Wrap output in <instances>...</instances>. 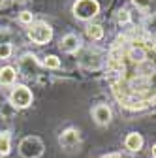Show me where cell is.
Here are the masks:
<instances>
[{"label": "cell", "mask_w": 156, "mask_h": 158, "mask_svg": "<svg viewBox=\"0 0 156 158\" xmlns=\"http://www.w3.org/2000/svg\"><path fill=\"white\" fill-rule=\"evenodd\" d=\"M19 152H21L23 158H40L43 154V143H42L40 137L28 135L19 145Z\"/></svg>", "instance_id": "obj_1"}, {"label": "cell", "mask_w": 156, "mask_h": 158, "mask_svg": "<svg viewBox=\"0 0 156 158\" xmlns=\"http://www.w3.org/2000/svg\"><path fill=\"white\" fill-rule=\"evenodd\" d=\"M100 11V4L96 0H77L73 4V15L81 21H88L94 15H98Z\"/></svg>", "instance_id": "obj_2"}, {"label": "cell", "mask_w": 156, "mask_h": 158, "mask_svg": "<svg viewBox=\"0 0 156 158\" xmlns=\"http://www.w3.org/2000/svg\"><path fill=\"white\" fill-rule=\"evenodd\" d=\"M10 102H11V106L17 107V109L28 107V106L32 104V90H30L28 87H25V85H17V87L11 90V94H10Z\"/></svg>", "instance_id": "obj_3"}, {"label": "cell", "mask_w": 156, "mask_h": 158, "mask_svg": "<svg viewBox=\"0 0 156 158\" xmlns=\"http://www.w3.org/2000/svg\"><path fill=\"white\" fill-rule=\"evenodd\" d=\"M28 38L32 40L34 44L43 45V44H47L49 40L53 38V28L47 23H34L28 28Z\"/></svg>", "instance_id": "obj_4"}, {"label": "cell", "mask_w": 156, "mask_h": 158, "mask_svg": "<svg viewBox=\"0 0 156 158\" xmlns=\"http://www.w3.org/2000/svg\"><path fill=\"white\" fill-rule=\"evenodd\" d=\"M58 143H60L64 149H68V151L75 149L77 145H79V132L73 130V128L64 130V132L60 134V137H58Z\"/></svg>", "instance_id": "obj_5"}, {"label": "cell", "mask_w": 156, "mask_h": 158, "mask_svg": "<svg viewBox=\"0 0 156 158\" xmlns=\"http://www.w3.org/2000/svg\"><path fill=\"white\" fill-rule=\"evenodd\" d=\"M111 117H113V113H111L109 106H105V104H100L92 109V118L96 121V124H100V126H107L111 123Z\"/></svg>", "instance_id": "obj_6"}, {"label": "cell", "mask_w": 156, "mask_h": 158, "mask_svg": "<svg viewBox=\"0 0 156 158\" xmlns=\"http://www.w3.org/2000/svg\"><path fill=\"white\" fill-rule=\"evenodd\" d=\"M79 64L85 66L87 70H100L102 66V58L98 53H92V51H83L81 58H79Z\"/></svg>", "instance_id": "obj_7"}, {"label": "cell", "mask_w": 156, "mask_h": 158, "mask_svg": "<svg viewBox=\"0 0 156 158\" xmlns=\"http://www.w3.org/2000/svg\"><path fill=\"white\" fill-rule=\"evenodd\" d=\"M60 49L64 53H77L81 49V40L79 36H75V34H66L62 40H60Z\"/></svg>", "instance_id": "obj_8"}, {"label": "cell", "mask_w": 156, "mask_h": 158, "mask_svg": "<svg viewBox=\"0 0 156 158\" xmlns=\"http://www.w3.org/2000/svg\"><path fill=\"white\" fill-rule=\"evenodd\" d=\"M124 145H126V149L132 151V152L141 151V147H143V135L138 134V132H130V134L126 135V139H124Z\"/></svg>", "instance_id": "obj_9"}, {"label": "cell", "mask_w": 156, "mask_h": 158, "mask_svg": "<svg viewBox=\"0 0 156 158\" xmlns=\"http://www.w3.org/2000/svg\"><path fill=\"white\" fill-rule=\"evenodd\" d=\"M15 77H17V73L11 66H6V68L0 70V83L2 85H11L15 81Z\"/></svg>", "instance_id": "obj_10"}, {"label": "cell", "mask_w": 156, "mask_h": 158, "mask_svg": "<svg viewBox=\"0 0 156 158\" xmlns=\"http://www.w3.org/2000/svg\"><path fill=\"white\" fill-rule=\"evenodd\" d=\"M11 151V137L8 132L0 134V156H8Z\"/></svg>", "instance_id": "obj_11"}, {"label": "cell", "mask_w": 156, "mask_h": 158, "mask_svg": "<svg viewBox=\"0 0 156 158\" xmlns=\"http://www.w3.org/2000/svg\"><path fill=\"white\" fill-rule=\"evenodd\" d=\"M128 56L132 58L133 62H138V64H141L143 60H147V56H145V51H143L141 47H138V45H133V47L128 51Z\"/></svg>", "instance_id": "obj_12"}, {"label": "cell", "mask_w": 156, "mask_h": 158, "mask_svg": "<svg viewBox=\"0 0 156 158\" xmlns=\"http://www.w3.org/2000/svg\"><path fill=\"white\" fill-rule=\"evenodd\" d=\"M85 32H87V36L90 40H102L104 38V28L100 25H88Z\"/></svg>", "instance_id": "obj_13"}, {"label": "cell", "mask_w": 156, "mask_h": 158, "mask_svg": "<svg viewBox=\"0 0 156 158\" xmlns=\"http://www.w3.org/2000/svg\"><path fill=\"white\" fill-rule=\"evenodd\" d=\"M152 72H154V66H152L150 62H147V60H143V62L139 64V73H141L143 77H147V79H149Z\"/></svg>", "instance_id": "obj_14"}, {"label": "cell", "mask_w": 156, "mask_h": 158, "mask_svg": "<svg viewBox=\"0 0 156 158\" xmlns=\"http://www.w3.org/2000/svg\"><path fill=\"white\" fill-rule=\"evenodd\" d=\"M43 64H45L47 68H51V70H56V68H60V60H58V56H55V55H49V56H45Z\"/></svg>", "instance_id": "obj_15"}, {"label": "cell", "mask_w": 156, "mask_h": 158, "mask_svg": "<svg viewBox=\"0 0 156 158\" xmlns=\"http://www.w3.org/2000/svg\"><path fill=\"white\" fill-rule=\"evenodd\" d=\"M32 13L30 11H21V13H19V21H21L23 25H32Z\"/></svg>", "instance_id": "obj_16"}, {"label": "cell", "mask_w": 156, "mask_h": 158, "mask_svg": "<svg viewBox=\"0 0 156 158\" xmlns=\"http://www.w3.org/2000/svg\"><path fill=\"white\" fill-rule=\"evenodd\" d=\"M11 55V45L10 44H0V58H8Z\"/></svg>", "instance_id": "obj_17"}, {"label": "cell", "mask_w": 156, "mask_h": 158, "mask_svg": "<svg viewBox=\"0 0 156 158\" xmlns=\"http://www.w3.org/2000/svg\"><path fill=\"white\" fill-rule=\"evenodd\" d=\"M117 21H119V23H128L130 21V13L126 10H121L119 15H117Z\"/></svg>", "instance_id": "obj_18"}, {"label": "cell", "mask_w": 156, "mask_h": 158, "mask_svg": "<svg viewBox=\"0 0 156 158\" xmlns=\"http://www.w3.org/2000/svg\"><path fill=\"white\" fill-rule=\"evenodd\" d=\"M132 2H133L135 6H138V8H141V10L150 6V0H132Z\"/></svg>", "instance_id": "obj_19"}, {"label": "cell", "mask_w": 156, "mask_h": 158, "mask_svg": "<svg viewBox=\"0 0 156 158\" xmlns=\"http://www.w3.org/2000/svg\"><path fill=\"white\" fill-rule=\"evenodd\" d=\"M0 44H10V32L4 30V34L0 32Z\"/></svg>", "instance_id": "obj_20"}, {"label": "cell", "mask_w": 156, "mask_h": 158, "mask_svg": "<svg viewBox=\"0 0 156 158\" xmlns=\"http://www.w3.org/2000/svg\"><path fill=\"white\" fill-rule=\"evenodd\" d=\"M102 158H124V156H121V154H107V156H102Z\"/></svg>", "instance_id": "obj_21"}, {"label": "cell", "mask_w": 156, "mask_h": 158, "mask_svg": "<svg viewBox=\"0 0 156 158\" xmlns=\"http://www.w3.org/2000/svg\"><path fill=\"white\" fill-rule=\"evenodd\" d=\"M4 6H6V0H0V10H2Z\"/></svg>", "instance_id": "obj_22"}, {"label": "cell", "mask_w": 156, "mask_h": 158, "mask_svg": "<svg viewBox=\"0 0 156 158\" xmlns=\"http://www.w3.org/2000/svg\"><path fill=\"white\" fill-rule=\"evenodd\" d=\"M27 0H15V4H25Z\"/></svg>", "instance_id": "obj_23"}]
</instances>
